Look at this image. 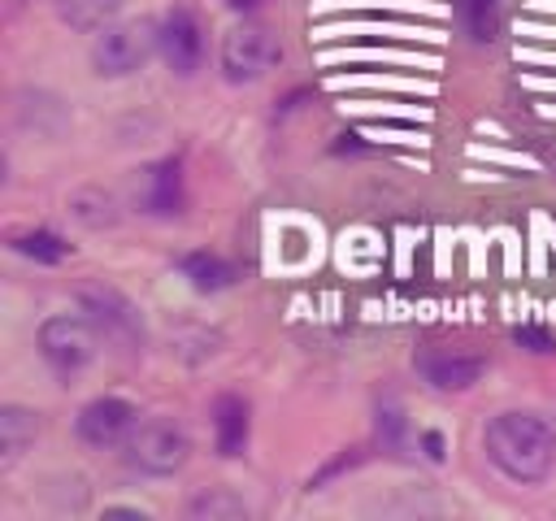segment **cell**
Instances as JSON below:
<instances>
[{"instance_id":"obj_6","label":"cell","mask_w":556,"mask_h":521,"mask_svg":"<svg viewBox=\"0 0 556 521\" xmlns=\"http://www.w3.org/2000/svg\"><path fill=\"white\" fill-rule=\"evenodd\" d=\"M217 61H222L226 82H256L278 61V43H274V35L265 26L243 22V26L222 35V56Z\"/></svg>"},{"instance_id":"obj_12","label":"cell","mask_w":556,"mask_h":521,"mask_svg":"<svg viewBox=\"0 0 556 521\" xmlns=\"http://www.w3.org/2000/svg\"><path fill=\"white\" fill-rule=\"evenodd\" d=\"M165 343H169V356H178L182 365H204L222 352V330L204 326V321H178V326H169Z\"/></svg>"},{"instance_id":"obj_10","label":"cell","mask_w":556,"mask_h":521,"mask_svg":"<svg viewBox=\"0 0 556 521\" xmlns=\"http://www.w3.org/2000/svg\"><path fill=\"white\" fill-rule=\"evenodd\" d=\"M135 200L148 217H178L187 195H182V165L169 156V161H156L139 174V187H135Z\"/></svg>"},{"instance_id":"obj_20","label":"cell","mask_w":556,"mask_h":521,"mask_svg":"<svg viewBox=\"0 0 556 521\" xmlns=\"http://www.w3.org/2000/svg\"><path fill=\"white\" fill-rule=\"evenodd\" d=\"M421 443H426V456H430V460H443V434H439V430H426Z\"/></svg>"},{"instance_id":"obj_11","label":"cell","mask_w":556,"mask_h":521,"mask_svg":"<svg viewBox=\"0 0 556 521\" xmlns=\"http://www.w3.org/2000/svg\"><path fill=\"white\" fill-rule=\"evenodd\" d=\"M65 213L83 230H113L117 217H122L113 191H104V187H78V191H70L65 195Z\"/></svg>"},{"instance_id":"obj_15","label":"cell","mask_w":556,"mask_h":521,"mask_svg":"<svg viewBox=\"0 0 556 521\" xmlns=\"http://www.w3.org/2000/svg\"><path fill=\"white\" fill-rule=\"evenodd\" d=\"M122 4H126V0H56V13H61V22H65L70 30L91 35V30L113 26V17L122 13Z\"/></svg>"},{"instance_id":"obj_5","label":"cell","mask_w":556,"mask_h":521,"mask_svg":"<svg viewBox=\"0 0 556 521\" xmlns=\"http://www.w3.org/2000/svg\"><path fill=\"white\" fill-rule=\"evenodd\" d=\"M152 48H161V43H156V26H148V22L104 26L91 39V65L100 78H126L152 56Z\"/></svg>"},{"instance_id":"obj_16","label":"cell","mask_w":556,"mask_h":521,"mask_svg":"<svg viewBox=\"0 0 556 521\" xmlns=\"http://www.w3.org/2000/svg\"><path fill=\"white\" fill-rule=\"evenodd\" d=\"M187 517L191 521H243L248 504L226 486H204L200 495L187 499Z\"/></svg>"},{"instance_id":"obj_7","label":"cell","mask_w":556,"mask_h":521,"mask_svg":"<svg viewBox=\"0 0 556 521\" xmlns=\"http://www.w3.org/2000/svg\"><path fill=\"white\" fill-rule=\"evenodd\" d=\"M156 43H161L165 65L178 78H191L200 69V61H204V26H200L195 9H187V4L169 9L161 17V26H156Z\"/></svg>"},{"instance_id":"obj_14","label":"cell","mask_w":556,"mask_h":521,"mask_svg":"<svg viewBox=\"0 0 556 521\" xmlns=\"http://www.w3.org/2000/svg\"><path fill=\"white\" fill-rule=\"evenodd\" d=\"M35 439H39V412L22 404H4L0 408V460L4 465L22 460Z\"/></svg>"},{"instance_id":"obj_8","label":"cell","mask_w":556,"mask_h":521,"mask_svg":"<svg viewBox=\"0 0 556 521\" xmlns=\"http://www.w3.org/2000/svg\"><path fill=\"white\" fill-rule=\"evenodd\" d=\"M135 425H139L135 404L130 399H117V395H100V399L83 404L78 417H74V434L87 447H113V443L130 439Z\"/></svg>"},{"instance_id":"obj_18","label":"cell","mask_w":556,"mask_h":521,"mask_svg":"<svg viewBox=\"0 0 556 521\" xmlns=\"http://www.w3.org/2000/svg\"><path fill=\"white\" fill-rule=\"evenodd\" d=\"M9 243H13V252L30 256L35 265H61L70 252V243H61V234H52V230H17Z\"/></svg>"},{"instance_id":"obj_4","label":"cell","mask_w":556,"mask_h":521,"mask_svg":"<svg viewBox=\"0 0 556 521\" xmlns=\"http://www.w3.org/2000/svg\"><path fill=\"white\" fill-rule=\"evenodd\" d=\"M96 347H100V330L87 321V317H74V313H56L39 326V356L52 365V373L61 378H74L83 373L91 360H96Z\"/></svg>"},{"instance_id":"obj_17","label":"cell","mask_w":556,"mask_h":521,"mask_svg":"<svg viewBox=\"0 0 556 521\" xmlns=\"http://www.w3.org/2000/svg\"><path fill=\"white\" fill-rule=\"evenodd\" d=\"M178 274H182L195 291H222V287L235 282V269H230L222 256H213V252H187V256L178 260Z\"/></svg>"},{"instance_id":"obj_1","label":"cell","mask_w":556,"mask_h":521,"mask_svg":"<svg viewBox=\"0 0 556 521\" xmlns=\"http://www.w3.org/2000/svg\"><path fill=\"white\" fill-rule=\"evenodd\" d=\"M482 452L508 482L534 486L556 469V425L521 408L495 412L482 430Z\"/></svg>"},{"instance_id":"obj_9","label":"cell","mask_w":556,"mask_h":521,"mask_svg":"<svg viewBox=\"0 0 556 521\" xmlns=\"http://www.w3.org/2000/svg\"><path fill=\"white\" fill-rule=\"evenodd\" d=\"M413 365L426 378V386H434V391H469L486 369L482 356H469V352H456V347H430Z\"/></svg>"},{"instance_id":"obj_19","label":"cell","mask_w":556,"mask_h":521,"mask_svg":"<svg viewBox=\"0 0 556 521\" xmlns=\"http://www.w3.org/2000/svg\"><path fill=\"white\" fill-rule=\"evenodd\" d=\"M517 339L534 343V352H552V334H543V330H517Z\"/></svg>"},{"instance_id":"obj_2","label":"cell","mask_w":556,"mask_h":521,"mask_svg":"<svg viewBox=\"0 0 556 521\" xmlns=\"http://www.w3.org/2000/svg\"><path fill=\"white\" fill-rule=\"evenodd\" d=\"M78 313L117 352H139L143 347V317H139V308L117 287H109V282H83L78 287Z\"/></svg>"},{"instance_id":"obj_3","label":"cell","mask_w":556,"mask_h":521,"mask_svg":"<svg viewBox=\"0 0 556 521\" xmlns=\"http://www.w3.org/2000/svg\"><path fill=\"white\" fill-rule=\"evenodd\" d=\"M187 456H191V439L174 417H148L126 439V460L148 478L178 473L187 465Z\"/></svg>"},{"instance_id":"obj_13","label":"cell","mask_w":556,"mask_h":521,"mask_svg":"<svg viewBox=\"0 0 556 521\" xmlns=\"http://www.w3.org/2000/svg\"><path fill=\"white\" fill-rule=\"evenodd\" d=\"M213 443L222 456H239L248 447V404L239 395L213 399Z\"/></svg>"}]
</instances>
